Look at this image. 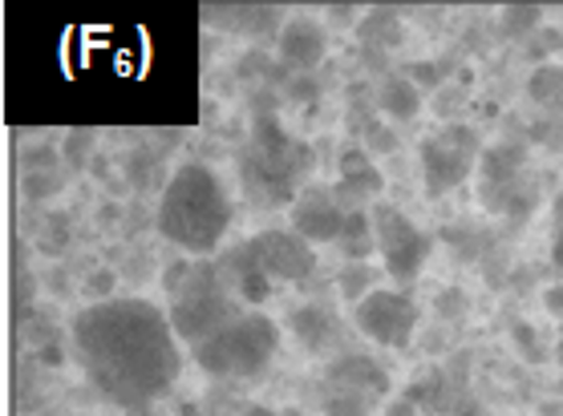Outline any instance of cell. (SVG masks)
<instances>
[{"mask_svg":"<svg viewBox=\"0 0 563 416\" xmlns=\"http://www.w3.org/2000/svg\"><path fill=\"white\" fill-rule=\"evenodd\" d=\"M523 166L527 146L523 142H499L490 150L478 154V170H483V202L507 215H531L536 194H523Z\"/></svg>","mask_w":563,"mask_h":416,"instance_id":"9c48e42d","label":"cell"},{"mask_svg":"<svg viewBox=\"0 0 563 416\" xmlns=\"http://www.w3.org/2000/svg\"><path fill=\"white\" fill-rule=\"evenodd\" d=\"M349 211L333 194H320V190H308L305 199L292 202V231L305 243H341V231H345Z\"/></svg>","mask_w":563,"mask_h":416,"instance_id":"4fadbf2b","label":"cell"},{"mask_svg":"<svg viewBox=\"0 0 563 416\" xmlns=\"http://www.w3.org/2000/svg\"><path fill=\"white\" fill-rule=\"evenodd\" d=\"M413 413H418V404L401 396V401H389V404H385V413H382V416H413Z\"/></svg>","mask_w":563,"mask_h":416,"instance_id":"cb8c5ba5","label":"cell"},{"mask_svg":"<svg viewBox=\"0 0 563 416\" xmlns=\"http://www.w3.org/2000/svg\"><path fill=\"white\" fill-rule=\"evenodd\" d=\"M317 271V251L296 231H260L219 263V276L235 283V295L247 303L268 300L272 283H305Z\"/></svg>","mask_w":563,"mask_h":416,"instance_id":"277c9868","label":"cell"},{"mask_svg":"<svg viewBox=\"0 0 563 416\" xmlns=\"http://www.w3.org/2000/svg\"><path fill=\"white\" fill-rule=\"evenodd\" d=\"M382 190H385V175L377 170L369 150H365V146H345V150H341V162H336L333 199L341 202L345 211H357L361 202L377 199Z\"/></svg>","mask_w":563,"mask_h":416,"instance_id":"8fae6325","label":"cell"},{"mask_svg":"<svg viewBox=\"0 0 563 416\" xmlns=\"http://www.w3.org/2000/svg\"><path fill=\"white\" fill-rule=\"evenodd\" d=\"M543 300H548V312H551V316H560V319H563V288H560V291H548Z\"/></svg>","mask_w":563,"mask_h":416,"instance_id":"4316f807","label":"cell"},{"mask_svg":"<svg viewBox=\"0 0 563 416\" xmlns=\"http://www.w3.org/2000/svg\"><path fill=\"white\" fill-rule=\"evenodd\" d=\"M179 336L146 300L90 303L74 319V352L93 389L122 408L151 404L179 380Z\"/></svg>","mask_w":563,"mask_h":416,"instance_id":"6da1fadb","label":"cell"},{"mask_svg":"<svg viewBox=\"0 0 563 416\" xmlns=\"http://www.w3.org/2000/svg\"><path fill=\"white\" fill-rule=\"evenodd\" d=\"M244 416H280V413H276V408H264V404H252Z\"/></svg>","mask_w":563,"mask_h":416,"instance_id":"83f0119b","label":"cell"},{"mask_svg":"<svg viewBox=\"0 0 563 416\" xmlns=\"http://www.w3.org/2000/svg\"><path fill=\"white\" fill-rule=\"evenodd\" d=\"M418 319H422V307L401 288H373L365 300L353 303V324L361 336L382 348H394V352L410 348Z\"/></svg>","mask_w":563,"mask_h":416,"instance_id":"ba28073f","label":"cell"},{"mask_svg":"<svg viewBox=\"0 0 563 416\" xmlns=\"http://www.w3.org/2000/svg\"><path fill=\"white\" fill-rule=\"evenodd\" d=\"M231 194L207 162H183L158 199V235L187 255H216L231 227Z\"/></svg>","mask_w":563,"mask_h":416,"instance_id":"7a4b0ae2","label":"cell"},{"mask_svg":"<svg viewBox=\"0 0 563 416\" xmlns=\"http://www.w3.org/2000/svg\"><path fill=\"white\" fill-rule=\"evenodd\" d=\"M324 53H329V33L320 25L317 16H305L296 13L288 16L276 33V57H280L284 69H292V74H308V69H317L324 61Z\"/></svg>","mask_w":563,"mask_h":416,"instance_id":"30bf717a","label":"cell"},{"mask_svg":"<svg viewBox=\"0 0 563 416\" xmlns=\"http://www.w3.org/2000/svg\"><path fill=\"white\" fill-rule=\"evenodd\" d=\"M324 416H373V396L357 389H341V384H324Z\"/></svg>","mask_w":563,"mask_h":416,"instance_id":"ffe728a7","label":"cell"},{"mask_svg":"<svg viewBox=\"0 0 563 416\" xmlns=\"http://www.w3.org/2000/svg\"><path fill=\"white\" fill-rule=\"evenodd\" d=\"M373 235H377V255L394 283H413L418 271L430 259V235L413 223L406 211H397L389 202H373Z\"/></svg>","mask_w":563,"mask_h":416,"instance_id":"52a82bcc","label":"cell"},{"mask_svg":"<svg viewBox=\"0 0 563 416\" xmlns=\"http://www.w3.org/2000/svg\"><path fill=\"white\" fill-rule=\"evenodd\" d=\"M527 93L539 105H563V65L560 61L536 65L531 77H527Z\"/></svg>","mask_w":563,"mask_h":416,"instance_id":"d6986e66","label":"cell"},{"mask_svg":"<svg viewBox=\"0 0 563 416\" xmlns=\"http://www.w3.org/2000/svg\"><path fill=\"white\" fill-rule=\"evenodd\" d=\"M373 105H377V114L385 122H413V117L422 114V89L413 86L410 74H385L377 93H373Z\"/></svg>","mask_w":563,"mask_h":416,"instance_id":"2e32d148","label":"cell"},{"mask_svg":"<svg viewBox=\"0 0 563 416\" xmlns=\"http://www.w3.org/2000/svg\"><path fill=\"white\" fill-rule=\"evenodd\" d=\"M418 166H422L426 194H446V190L462 187V182L471 178L474 154L450 146V142L438 134V138H426L422 146H418Z\"/></svg>","mask_w":563,"mask_h":416,"instance_id":"7c38bea8","label":"cell"},{"mask_svg":"<svg viewBox=\"0 0 563 416\" xmlns=\"http://www.w3.org/2000/svg\"><path fill=\"white\" fill-rule=\"evenodd\" d=\"M341 251H345L349 263H365L373 251H377V235H373V215L365 211H349L345 218V231H341V243H336Z\"/></svg>","mask_w":563,"mask_h":416,"instance_id":"e0dca14e","label":"cell"},{"mask_svg":"<svg viewBox=\"0 0 563 416\" xmlns=\"http://www.w3.org/2000/svg\"><path fill=\"white\" fill-rule=\"evenodd\" d=\"M539 21H543V9H539V4H507V9H503V33H507V37H523Z\"/></svg>","mask_w":563,"mask_h":416,"instance_id":"44dd1931","label":"cell"},{"mask_svg":"<svg viewBox=\"0 0 563 416\" xmlns=\"http://www.w3.org/2000/svg\"><path fill=\"white\" fill-rule=\"evenodd\" d=\"M312 162H317L312 146L292 138L272 105L252 110V138L240 154V182H244L247 199L264 202V206L292 202L300 178L312 175Z\"/></svg>","mask_w":563,"mask_h":416,"instance_id":"3957f363","label":"cell"},{"mask_svg":"<svg viewBox=\"0 0 563 416\" xmlns=\"http://www.w3.org/2000/svg\"><path fill=\"white\" fill-rule=\"evenodd\" d=\"M324 384H341V389H357L365 396H385L389 392V376H385V368L373 360V356H361V352H345L336 356L329 372H324Z\"/></svg>","mask_w":563,"mask_h":416,"instance_id":"9a60e30c","label":"cell"},{"mask_svg":"<svg viewBox=\"0 0 563 416\" xmlns=\"http://www.w3.org/2000/svg\"><path fill=\"white\" fill-rule=\"evenodd\" d=\"M369 279H373V271L365 263H349L345 276H341V291H345V300H353V303L365 300V295L373 291Z\"/></svg>","mask_w":563,"mask_h":416,"instance_id":"7402d4cb","label":"cell"},{"mask_svg":"<svg viewBox=\"0 0 563 416\" xmlns=\"http://www.w3.org/2000/svg\"><path fill=\"white\" fill-rule=\"evenodd\" d=\"M284 324H288V331L305 344L308 352H324L329 344L341 340V319H336V312L324 307V303H300V307L288 312Z\"/></svg>","mask_w":563,"mask_h":416,"instance_id":"5bb4252c","label":"cell"},{"mask_svg":"<svg viewBox=\"0 0 563 416\" xmlns=\"http://www.w3.org/2000/svg\"><path fill=\"white\" fill-rule=\"evenodd\" d=\"M357 37L365 41L369 49H397V41H401V21H397L389 9H373V13L361 16Z\"/></svg>","mask_w":563,"mask_h":416,"instance_id":"ac0fdd59","label":"cell"},{"mask_svg":"<svg viewBox=\"0 0 563 416\" xmlns=\"http://www.w3.org/2000/svg\"><path fill=\"white\" fill-rule=\"evenodd\" d=\"M551 231H563V190L551 202Z\"/></svg>","mask_w":563,"mask_h":416,"instance_id":"d4e9b609","label":"cell"},{"mask_svg":"<svg viewBox=\"0 0 563 416\" xmlns=\"http://www.w3.org/2000/svg\"><path fill=\"white\" fill-rule=\"evenodd\" d=\"M551 235H555V239H551V263L563 271V231H551Z\"/></svg>","mask_w":563,"mask_h":416,"instance_id":"484cf974","label":"cell"},{"mask_svg":"<svg viewBox=\"0 0 563 416\" xmlns=\"http://www.w3.org/2000/svg\"><path fill=\"white\" fill-rule=\"evenodd\" d=\"M555 360H560V364H563V336H560V340H555Z\"/></svg>","mask_w":563,"mask_h":416,"instance_id":"f1b7e54d","label":"cell"},{"mask_svg":"<svg viewBox=\"0 0 563 416\" xmlns=\"http://www.w3.org/2000/svg\"><path fill=\"white\" fill-rule=\"evenodd\" d=\"M511 340H515V348H519V352H523L527 360H531V364H539V360L548 356L536 344V328H531V324H515V328H511Z\"/></svg>","mask_w":563,"mask_h":416,"instance_id":"603a6c76","label":"cell"},{"mask_svg":"<svg viewBox=\"0 0 563 416\" xmlns=\"http://www.w3.org/2000/svg\"><path fill=\"white\" fill-rule=\"evenodd\" d=\"M175 300L167 307V319L175 336L187 340L191 348H199L203 340H211L216 331H223L235 316H244L235 307V295L223 288L219 267H195V271H179L170 279Z\"/></svg>","mask_w":563,"mask_h":416,"instance_id":"8992f818","label":"cell"},{"mask_svg":"<svg viewBox=\"0 0 563 416\" xmlns=\"http://www.w3.org/2000/svg\"><path fill=\"white\" fill-rule=\"evenodd\" d=\"M280 352V324L264 312H244L223 331L195 348V364L216 380H252L268 372V364Z\"/></svg>","mask_w":563,"mask_h":416,"instance_id":"5b68a950","label":"cell"}]
</instances>
